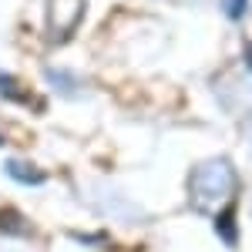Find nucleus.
<instances>
[{
    "mask_svg": "<svg viewBox=\"0 0 252 252\" xmlns=\"http://www.w3.org/2000/svg\"><path fill=\"white\" fill-rule=\"evenodd\" d=\"M246 61H249V67H252V44L246 47Z\"/></svg>",
    "mask_w": 252,
    "mask_h": 252,
    "instance_id": "nucleus-8",
    "label": "nucleus"
},
{
    "mask_svg": "<svg viewBox=\"0 0 252 252\" xmlns=\"http://www.w3.org/2000/svg\"><path fill=\"white\" fill-rule=\"evenodd\" d=\"M215 229H219V235H222V242L235 246V219H232V205H229L225 212L215 219Z\"/></svg>",
    "mask_w": 252,
    "mask_h": 252,
    "instance_id": "nucleus-4",
    "label": "nucleus"
},
{
    "mask_svg": "<svg viewBox=\"0 0 252 252\" xmlns=\"http://www.w3.org/2000/svg\"><path fill=\"white\" fill-rule=\"evenodd\" d=\"M0 145H3V135H0Z\"/></svg>",
    "mask_w": 252,
    "mask_h": 252,
    "instance_id": "nucleus-9",
    "label": "nucleus"
},
{
    "mask_svg": "<svg viewBox=\"0 0 252 252\" xmlns=\"http://www.w3.org/2000/svg\"><path fill=\"white\" fill-rule=\"evenodd\" d=\"M0 91L7 94V101H27V91L14 78H7V74H0Z\"/></svg>",
    "mask_w": 252,
    "mask_h": 252,
    "instance_id": "nucleus-5",
    "label": "nucleus"
},
{
    "mask_svg": "<svg viewBox=\"0 0 252 252\" xmlns=\"http://www.w3.org/2000/svg\"><path fill=\"white\" fill-rule=\"evenodd\" d=\"M7 172L14 175V182H24V185H40L44 182V172L34 168L31 161H24V158H10L7 161Z\"/></svg>",
    "mask_w": 252,
    "mask_h": 252,
    "instance_id": "nucleus-3",
    "label": "nucleus"
},
{
    "mask_svg": "<svg viewBox=\"0 0 252 252\" xmlns=\"http://www.w3.org/2000/svg\"><path fill=\"white\" fill-rule=\"evenodd\" d=\"M47 78L54 81V84H58V88H64V91H74V88H78V84H74V81H71V78H61L58 71H51V74H47Z\"/></svg>",
    "mask_w": 252,
    "mask_h": 252,
    "instance_id": "nucleus-7",
    "label": "nucleus"
},
{
    "mask_svg": "<svg viewBox=\"0 0 252 252\" xmlns=\"http://www.w3.org/2000/svg\"><path fill=\"white\" fill-rule=\"evenodd\" d=\"M235 189V172L225 158H212L205 165H198L192 175V202L195 209H212L215 202H222Z\"/></svg>",
    "mask_w": 252,
    "mask_h": 252,
    "instance_id": "nucleus-1",
    "label": "nucleus"
},
{
    "mask_svg": "<svg viewBox=\"0 0 252 252\" xmlns=\"http://www.w3.org/2000/svg\"><path fill=\"white\" fill-rule=\"evenodd\" d=\"M222 3H225V14H229L232 20H239L242 14H246V3H249V0H222Z\"/></svg>",
    "mask_w": 252,
    "mask_h": 252,
    "instance_id": "nucleus-6",
    "label": "nucleus"
},
{
    "mask_svg": "<svg viewBox=\"0 0 252 252\" xmlns=\"http://www.w3.org/2000/svg\"><path fill=\"white\" fill-rule=\"evenodd\" d=\"M81 14H84V0H51V10H47V44L61 47L74 34Z\"/></svg>",
    "mask_w": 252,
    "mask_h": 252,
    "instance_id": "nucleus-2",
    "label": "nucleus"
}]
</instances>
